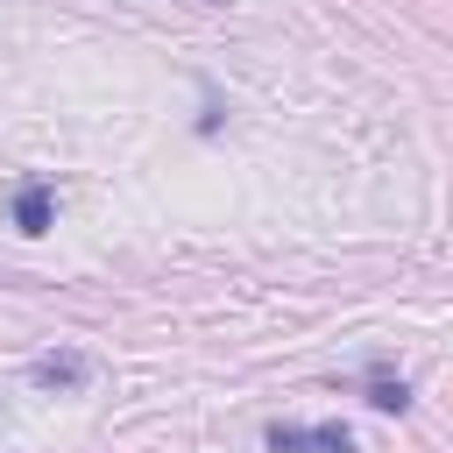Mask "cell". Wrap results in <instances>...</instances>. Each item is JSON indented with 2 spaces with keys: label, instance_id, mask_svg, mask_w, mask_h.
I'll return each instance as SVG.
<instances>
[{
  "label": "cell",
  "instance_id": "cell-5",
  "mask_svg": "<svg viewBox=\"0 0 453 453\" xmlns=\"http://www.w3.org/2000/svg\"><path fill=\"white\" fill-rule=\"evenodd\" d=\"M205 7H234V0H205Z\"/></svg>",
  "mask_w": 453,
  "mask_h": 453
},
{
  "label": "cell",
  "instance_id": "cell-3",
  "mask_svg": "<svg viewBox=\"0 0 453 453\" xmlns=\"http://www.w3.org/2000/svg\"><path fill=\"white\" fill-rule=\"evenodd\" d=\"M50 212H57V198H50V184H42V177L14 191V226H21V234H50Z\"/></svg>",
  "mask_w": 453,
  "mask_h": 453
},
{
  "label": "cell",
  "instance_id": "cell-4",
  "mask_svg": "<svg viewBox=\"0 0 453 453\" xmlns=\"http://www.w3.org/2000/svg\"><path fill=\"white\" fill-rule=\"evenodd\" d=\"M368 403H375V411H403V403H411V389H403V382H389V375H368Z\"/></svg>",
  "mask_w": 453,
  "mask_h": 453
},
{
  "label": "cell",
  "instance_id": "cell-2",
  "mask_svg": "<svg viewBox=\"0 0 453 453\" xmlns=\"http://www.w3.org/2000/svg\"><path fill=\"white\" fill-rule=\"evenodd\" d=\"M28 382L35 389H85L92 382V361L85 354H35L28 361Z\"/></svg>",
  "mask_w": 453,
  "mask_h": 453
},
{
  "label": "cell",
  "instance_id": "cell-1",
  "mask_svg": "<svg viewBox=\"0 0 453 453\" xmlns=\"http://www.w3.org/2000/svg\"><path fill=\"white\" fill-rule=\"evenodd\" d=\"M269 453H361L347 425H269Z\"/></svg>",
  "mask_w": 453,
  "mask_h": 453
}]
</instances>
